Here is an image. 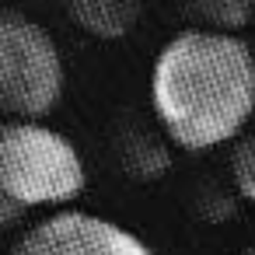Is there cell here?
Returning <instances> with one entry per match:
<instances>
[{"label": "cell", "mask_w": 255, "mask_h": 255, "mask_svg": "<svg viewBox=\"0 0 255 255\" xmlns=\"http://www.w3.org/2000/svg\"><path fill=\"white\" fill-rule=\"evenodd\" d=\"M150 102L182 150L238 140L255 112V49L238 32L185 28L154 60Z\"/></svg>", "instance_id": "cell-1"}, {"label": "cell", "mask_w": 255, "mask_h": 255, "mask_svg": "<svg viewBox=\"0 0 255 255\" xmlns=\"http://www.w3.org/2000/svg\"><path fill=\"white\" fill-rule=\"evenodd\" d=\"M56 39L32 18L0 7V119H46L63 98Z\"/></svg>", "instance_id": "cell-2"}, {"label": "cell", "mask_w": 255, "mask_h": 255, "mask_svg": "<svg viewBox=\"0 0 255 255\" xmlns=\"http://www.w3.org/2000/svg\"><path fill=\"white\" fill-rule=\"evenodd\" d=\"M7 255H154L143 238L123 224L81 210H60L39 220Z\"/></svg>", "instance_id": "cell-3"}, {"label": "cell", "mask_w": 255, "mask_h": 255, "mask_svg": "<svg viewBox=\"0 0 255 255\" xmlns=\"http://www.w3.org/2000/svg\"><path fill=\"white\" fill-rule=\"evenodd\" d=\"M74 21L98 39H123L136 21V0H67Z\"/></svg>", "instance_id": "cell-4"}, {"label": "cell", "mask_w": 255, "mask_h": 255, "mask_svg": "<svg viewBox=\"0 0 255 255\" xmlns=\"http://www.w3.org/2000/svg\"><path fill=\"white\" fill-rule=\"evenodd\" d=\"M196 11L213 32H238L248 25L255 0H199Z\"/></svg>", "instance_id": "cell-5"}, {"label": "cell", "mask_w": 255, "mask_h": 255, "mask_svg": "<svg viewBox=\"0 0 255 255\" xmlns=\"http://www.w3.org/2000/svg\"><path fill=\"white\" fill-rule=\"evenodd\" d=\"M231 175H234V185L238 192L255 203V129L241 133L234 140V150H231Z\"/></svg>", "instance_id": "cell-6"}, {"label": "cell", "mask_w": 255, "mask_h": 255, "mask_svg": "<svg viewBox=\"0 0 255 255\" xmlns=\"http://www.w3.org/2000/svg\"><path fill=\"white\" fill-rule=\"evenodd\" d=\"M21 217H25V206L14 199V192L7 185V175H4V168H0V238H4L11 227H18Z\"/></svg>", "instance_id": "cell-7"}, {"label": "cell", "mask_w": 255, "mask_h": 255, "mask_svg": "<svg viewBox=\"0 0 255 255\" xmlns=\"http://www.w3.org/2000/svg\"><path fill=\"white\" fill-rule=\"evenodd\" d=\"M241 255H255V248H245V252H241Z\"/></svg>", "instance_id": "cell-8"}]
</instances>
